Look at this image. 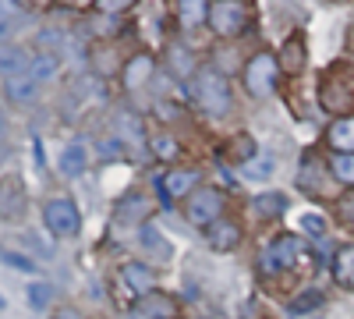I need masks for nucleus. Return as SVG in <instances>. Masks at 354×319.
Instances as JSON below:
<instances>
[{
    "mask_svg": "<svg viewBox=\"0 0 354 319\" xmlns=\"http://www.w3.org/2000/svg\"><path fill=\"white\" fill-rule=\"evenodd\" d=\"M315 270V252L301 235H277L259 255V270L266 277H283V273H298V270Z\"/></svg>",
    "mask_w": 354,
    "mask_h": 319,
    "instance_id": "nucleus-1",
    "label": "nucleus"
},
{
    "mask_svg": "<svg viewBox=\"0 0 354 319\" xmlns=\"http://www.w3.org/2000/svg\"><path fill=\"white\" fill-rule=\"evenodd\" d=\"M188 96L198 107V113H205V118H227L230 107H234L230 78L216 68H198V75L188 82Z\"/></svg>",
    "mask_w": 354,
    "mask_h": 319,
    "instance_id": "nucleus-2",
    "label": "nucleus"
},
{
    "mask_svg": "<svg viewBox=\"0 0 354 319\" xmlns=\"http://www.w3.org/2000/svg\"><path fill=\"white\" fill-rule=\"evenodd\" d=\"M319 107L326 113H337V121L340 113L354 118V64L333 61L319 75Z\"/></svg>",
    "mask_w": 354,
    "mask_h": 319,
    "instance_id": "nucleus-3",
    "label": "nucleus"
},
{
    "mask_svg": "<svg viewBox=\"0 0 354 319\" xmlns=\"http://www.w3.org/2000/svg\"><path fill=\"white\" fill-rule=\"evenodd\" d=\"M280 78H283L280 61H277V53H270V50L252 53L245 61V68H241V85H245V93L252 100H270L280 89Z\"/></svg>",
    "mask_w": 354,
    "mask_h": 319,
    "instance_id": "nucleus-4",
    "label": "nucleus"
},
{
    "mask_svg": "<svg viewBox=\"0 0 354 319\" xmlns=\"http://www.w3.org/2000/svg\"><path fill=\"white\" fill-rule=\"evenodd\" d=\"M43 227L50 230L53 238H78V230H82V210H78V202L68 199V195H53L46 199V206H43Z\"/></svg>",
    "mask_w": 354,
    "mask_h": 319,
    "instance_id": "nucleus-5",
    "label": "nucleus"
},
{
    "mask_svg": "<svg viewBox=\"0 0 354 319\" xmlns=\"http://www.w3.org/2000/svg\"><path fill=\"white\" fill-rule=\"evenodd\" d=\"M223 210H227V195H223V188H216V185H202V188L185 202V220H188L192 227L209 230L216 220H223Z\"/></svg>",
    "mask_w": 354,
    "mask_h": 319,
    "instance_id": "nucleus-6",
    "label": "nucleus"
},
{
    "mask_svg": "<svg viewBox=\"0 0 354 319\" xmlns=\"http://www.w3.org/2000/svg\"><path fill=\"white\" fill-rule=\"evenodd\" d=\"M248 21H252L248 4H241V0H216V4H209V21L205 25H209L220 39H234L248 28Z\"/></svg>",
    "mask_w": 354,
    "mask_h": 319,
    "instance_id": "nucleus-7",
    "label": "nucleus"
},
{
    "mask_svg": "<svg viewBox=\"0 0 354 319\" xmlns=\"http://www.w3.org/2000/svg\"><path fill=\"white\" fill-rule=\"evenodd\" d=\"M198 188H202V174L195 167H170L156 178V192L167 206L170 202H188Z\"/></svg>",
    "mask_w": 354,
    "mask_h": 319,
    "instance_id": "nucleus-8",
    "label": "nucleus"
},
{
    "mask_svg": "<svg viewBox=\"0 0 354 319\" xmlns=\"http://www.w3.org/2000/svg\"><path fill=\"white\" fill-rule=\"evenodd\" d=\"M28 210V188L18 174H4L0 178V220H21Z\"/></svg>",
    "mask_w": 354,
    "mask_h": 319,
    "instance_id": "nucleus-9",
    "label": "nucleus"
},
{
    "mask_svg": "<svg viewBox=\"0 0 354 319\" xmlns=\"http://www.w3.org/2000/svg\"><path fill=\"white\" fill-rule=\"evenodd\" d=\"M153 75H156V57L149 50H138V53L128 57L124 68H121V85H124L128 93H138L142 85L153 82Z\"/></svg>",
    "mask_w": 354,
    "mask_h": 319,
    "instance_id": "nucleus-10",
    "label": "nucleus"
},
{
    "mask_svg": "<svg viewBox=\"0 0 354 319\" xmlns=\"http://www.w3.org/2000/svg\"><path fill=\"white\" fill-rule=\"evenodd\" d=\"M277 61H280V71L290 75V78H298L308 64V43H305V33L301 28H294V33L280 43V53H277Z\"/></svg>",
    "mask_w": 354,
    "mask_h": 319,
    "instance_id": "nucleus-11",
    "label": "nucleus"
},
{
    "mask_svg": "<svg viewBox=\"0 0 354 319\" xmlns=\"http://www.w3.org/2000/svg\"><path fill=\"white\" fill-rule=\"evenodd\" d=\"M121 280L131 287V291H135L138 298L160 291V287H156V284H160L156 270H153L149 263H142V259H131V263H124V266H121Z\"/></svg>",
    "mask_w": 354,
    "mask_h": 319,
    "instance_id": "nucleus-12",
    "label": "nucleus"
},
{
    "mask_svg": "<svg viewBox=\"0 0 354 319\" xmlns=\"http://www.w3.org/2000/svg\"><path fill=\"white\" fill-rule=\"evenodd\" d=\"M135 316L142 319H177V312H181V305H177V298H170L167 291H153L145 298H135Z\"/></svg>",
    "mask_w": 354,
    "mask_h": 319,
    "instance_id": "nucleus-13",
    "label": "nucleus"
},
{
    "mask_svg": "<svg viewBox=\"0 0 354 319\" xmlns=\"http://www.w3.org/2000/svg\"><path fill=\"white\" fill-rule=\"evenodd\" d=\"M241 238H245L241 224H238V220H230V217L216 220L209 230H205V241H209L213 252H234V248L241 245Z\"/></svg>",
    "mask_w": 354,
    "mask_h": 319,
    "instance_id": "nucleus-14",
    "label": "nucleus"
},
{
    "mask_svg": "<svg viewBox=\"0 0 354 319\" xmlns=\"http://www.w3.org/2000/svg\"><path fill=\"white\" fill-rule=\"evenodd\" d=\"M138 248H142V255H153L156 263H170V255H174V245L160 235V227H153V224H142L138 227Z\"/></svg>",
    "mask_w": 354,
    "mask_h": 319,
    "instance_id": "nucleus-15",
    "label": "nucleus"
},
{
    "mask_svg": "<svg viewBox=\"0 0 354 319\" xmlns=\"http://www.w3.org/2000/svg\"><path fill=\"white\" fill-rule=\"evenodd\" d=\"M220 160H227L230 167H248L252 160H259V142L252 138V135H234L227 146L220 149Z\"/></svg>",
    "mask_w": 354,
    "mask_h": 319,
    "instance_id": "nucleus-16",
    "label": "nucleus"
},
{
    "mask_svg": "<svg viewBox=\"0 0 354 319\" xmlns=\"http://www.w3.org/2000/svg\"><path fill=\"white\" fill-rule=\"evenodd\" d=\"M88 167V146L82 138L68 142V146L61 149V156H57V170H61V178H78V174H85Z\"/></svg>",
    "mask_w": 354,
    "mask_h": 319,
    "instance_id": "nucleus-17",
    "label": "nucleus"
},
{
    "mask_svg": "<svg viewBox=\"0 0 354 319\" xmlns=\"http://www.w3.org/2000/svg\"><path fill=\"white\" fill-rule=\"evenodd\" d=\"M57 75H61V53H57V50H39L32 57L28 78H32L36 85H50V82H57Z\"/></svg>",
    "mask_w": 354,
    "mask_h": 319,
    "instance_id": "nucleus-18",
    "label": "nucleus"
},
{
    "mask_svg": "<svg viewBox=\"0 0 354 319\" xmlns=\"http://www.w3.org/2000/svg\"><path fill=\"white\" fill-rule=\"evenodd\" d=\"M326 146L333 153H347L354 156V118H340L326 128Z\"/></svg>",
    "mask_w": 354,
    "mask_h": 319,
    "instance_id": "nucleus-19",
    "label": "nucleus"
},
{
    "mask_svg": "<svg viewBox=\"0 0 354 319\" xmlns=\"http://www.w3.org/2000/svg\"><path fill=\"white\" fill-rule=\"evenodd\" d=\"M330 270H333V280L344 287V291H354V245H340L333 252Z\"/></svg>",
    "mask_w": 354,
    "mask_h": 319,
    "instance_id": "nucleus-20",
    "label": "nucleus"
},
{
    "mask_svg": "<svg viewBox=\"0 0 354 319\" xmlns=\"http://www.w3.org/2000/svg\"><path fill=\"white\" fill-rule=\"evenodd\" d=\"M32 68V57H28L21 46H4L0 50V75L4 78H21Z\"/></svg>",
    "mask_w": 354,
    "mask_h": 319,
    "instance_id": "nucleus-21",
    "label": "nucleus"
},
{
    "mask_svg": "<svg viewBox=\"0 0 354 319\" xmlns=\"http://www.w3.org/2000/svg\"><path fill=\"white\" fill-rule=\"evenodd\" d=\"M167 64H170V71L177 75V78H195L198 75V61L192 57V50L188 46H181V43H170V50H167Z\"/></svg>",
    "mask_w": 354,
    "mask_h": 319,
    "instance_id": "nucleus-22",
    "label": "nucleus"
},
{
    "mask_svg": "<svg viewBox=\"0 0 354 319\" xmlns=\"http://www.w3.org/2000/svg\"><path fill=\"white\" fill-rule=\"evenodd\" d=\"M4 96H8L11 103H18V107H32V103L39 100V85L28 78V75L8 78V82H4Z\"/></svg>",
    "mask_w": 354,
    "mask_h": 319,
    "instance_id": "nucleus-23",
    "label": "nucleus"
},
{
    "mask_svg": "<svg viewBox=\"0 0 354 319\" xmlns=\"http://www.w3.org/2000/svg\"><path fill=\"white\" fill-rule=\"evenodd\" d=\"M149 202H145V195H124L121 202L113 206V217L117 220H128V224H135V227H142V220L149 217Z\"/></svg>",
    "mask_w": 354,
    "mask_h": 319,
    "instance_id": "nucleus-24",
    "label": "nucleus"
},
{
    "mask_svg": "<svg viewBox=\"0 0 354 319\" xmlns=\"http://www.w3.org/2000/svg\"><path fill=\"white\" fill-rule=\"evenodd\" d=\"M252 210H255V217H266V220L283 217V213H287V195H283V192H266V195H255Z\"/></svg>",
    "mask_w": 354,
    "mask_h": 319,
    "instance_id": "nucleus-25",
    "label": "nucleus"
},
{
    "mask_svg": "<svg viewBox=\"0 0 354 319\" xmlns=\"http://www.w3.org/2000/svg\"><path fill=\"white\" fill-rule=\"evenodd\" d=\"M149 153H153L156 160L170 163V160L181 156V146H177V138H174V135H167V131H153V135H149Z\"/></svg>",
    "mask_w": 354,
    "mask_h": 319,
    "instance_id": "nucleus-26",
    "label": "nucleus"
},
{
    "mask_svg": "<svg viewBox=\"0 0 354 319\" xmlns=\"http://www.w3.org/2000/svg\"><path fill=\"white\" fill-rule=\"evenodd\" d=\"M177 18H181L185 28H198L202 21H209V4H202V0H181L177 4Z\"/></svg>",
    "mask_w": 354,
    "mask_h": 319,
    "instance_id": "nucleus-27",
    "label": "nucleus"
},
{
    "mask_svg": "<svg viewBox=\"0 0 354 319\" xmlns=\"http://www.w3.org/2000/svg\"><path fill=\"white\" fill-rule=\"evenodd\" d=\"M326 167H330V178H333V181H340L344 188H354V156L333 153Z\"/></svg>",
    "mask_w": 354,
    "mask_h": 319,
    "instance_id": "nucleus-28",
    "label": "nucleus"
},
{
    "mask_svg": "<svg viewBox=\"0 0 354 319\" xmlns=\"http://www.w3.org/2000/svg\"><path fill=\"white\" fill-rule=\"evenodd\" d=\"M117 138H128V142H135V146H145V131H142V125L131 118V113H124L121 121H117Z\"/></svg>",
    "mask_w": 354,
    "mask_h": 319,
    "instance_id": "nucleus-29",
    "label": "nucleus"
},
{
    "mask_svg": "<svg viewBox=\"0 0 354 319\" xmlns=\"http://www.w3.org/2000/svg\"><path fill=\"white\" fill-rule=\"evenodd\" d=\"M50 298H53V287L46 284V280H36V284H28V305L32 309H46L50 305Z\"/></svg>",
    "mask_w": 354,
    "mask_h": 319,
    "instance_id": "nucleus-30",
    "label": "nucleus"
},
{
    "mask_svg": "<svg viewBox=\"0 0 354 319\" xmlns=\"http://www.w3.org/2000/svg\"><path fill=\"white\" fill-rule=\"evenodd\" d=\"M315 305H322V295H319V291H305L301 298H294V302L287 305V316H305V312L315 309Z\"/></svg>",
    "mask_w": 354,
    "mask_h": 319,
    "instance_id": "nucleus-31",
    "label": "nucleus"
},
{
    "mask_svg": "<svg viewBox=\"0 0 354 319\" xmlns=\"http://www.w3.org/2000/svg\"><path fill=\"white\" fill-rule=\"evenodd\" d=\"M273 170H277L273 160H252V163L245 167V178H252V181H266V178H273Z\"/></svg>",
    "mask_w": 354,
    "mask_h": 319,
    "instance_id": "nucleus-32",
    "label": "nucleus"
},
{
    "mask_svg": "<svg viewBox=\"0 0 354 319\" xmlns=\"http://www.w3.org/2000/svg\"><path fill=\"white\" fill-rule=\"evenodd\" d=\"M301 235L305 238H322L326 235V220H322L319 213H305L301 217Z\"/></svg>",
    "mask_w": 354,
    "mask_h": 319,
    "instance_id": "nucleus-33",
    "label": "nucleus"
},
{
    "mask_svg": "<svg viewBox=\"0 0 354 319\" xmlns=\"http://www.w3.org/2000/svg\"><path fill=\"white\" fill-rule=\"evenodd\" d=\"M0 259H4L8 266L21 270V273H36V263H32V259H25L21 252H11V248H4V252H0Z\"/></svg>",
    "mask_w": 354,
    "mask_h": 319,
    "instance_id": "nucleus-34",
    "label": "nucleus"
},
{
    "mask_svg": "<svg viewBox=\"0 0 354 319\" xmlns=\"http://www.w3.org/2000/svg\"><path fill=\"white\" fill-rule=\"evenodd\" d=\"M337 217H340V224H347V227L354 230V192L340 199V206H337Z\"/></svg>",
    "mask_w": 354,
    "mask_h": 319,
    "instance_id": "nucleus-35",
    "label": "nucleus"
},
{
    "mask_svg": "<svg viewBox=\"0 0 354 319\" xmlns=\"http://www.w3.org/2000/svg\"><path fill=\"white\" fill-rule=\"evenodd\" d=\"M100 15H124L131 11V0H103V4H96Z\"/></svg>",
    "mask_w": 354,
    "mask_h": 319,
    "instance_id": "nucleus-36",
    "label": "nucleus"
},
{
    "mask_svg": "<svg viewBox=\"0 0 354 319\" xmlns=\"http://www.w3.org/2000/svg\"><path fill=\"white\" fill-rule=\"evenodd\" d=\"M50 319H82V312L78 309H71V305H61V309H53V316Z\"/></svg>",
    "mask_w": 354,
    "mask_h": 319,
    "instance_id": "nucleus-37",
    "label": "nucleus"
},
{
    "mask_svg": "<svg viewBox=\"0 0 354 319\" xmlns=\"http://www.w3.org/2000/svg\"><path fill=\"white\" fill-rule=\"evenodd\" d=\"M11 33H15V21H11L8 15H0V43H8Z\"/></svg>",
    "mask_w": 354,
    "mask_h": 319,
    "instance_id": "nucleus-38",
    "label": "nucleus"
},
{
    "mask_svg": "<svg viewBox=\"0 0 354 319\" xmlns=\"http://www.w3.org/2000/svg\"><path fill=\"white\" fill-rule=\"evenodd\" d=\"M4 135H8V118H4V110H0V142H4Z\"/></svg>",
    "mask_w": 354,
    "mask_h": 319,
    "instance_id": "nucleus-39",
    "label": "nucleus"
},
{
    "mask_svg": "<svg viewBox=\"0 0 354 319\" xmlns=\"http://www.w3.org/2000/svg\"><path fill=\"white\" fill-rule=\"evenodd\" d=\"M351 50H354V28H351Z\"/></svg>",
    "mask_w": 354,
    "mask_h": 319,
    "instance_id": "nucleus-40",
    "label": "nucleus"
},
{
    "mask_svg": "<svg viewBox=\"0 0 354 319\" xmlns=\"http://www.w3.org/2000/svg\"><path fill=\"white\" fill-rule=\"evenodd\" d=\"M0 309H4V295H0Z\"/></svg>",
    "mask_w": 354,
    "mask_h": 319,
    "instance_id": "nucleus-41",
    "label": "nucleus"
}]
</instances>
